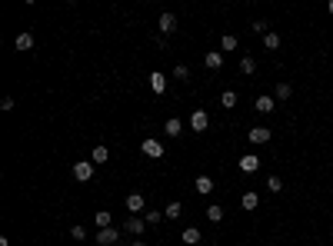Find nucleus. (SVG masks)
Returning <instances> with one entry per match:
<instances>
[{
	"mask_svg": "<svg viewBox=\"0 0 333 246\" xmlns=\"http://www.w3.org/2000/svg\"><path fill=\"white\" fill-rule=\"evenodd\" d=\"M267 190L270 193H283V180H280V176H270V180H267Z\"/></svg>",
	"mask_w": 333,
	"mask_h": 246,
	"instance_id": "nucleus-26",
	"label": "nucleus"
},
{
	"mask_svg": "<svg viewBox=\"0 0 333 246\" xmlns=\"http://www.w3.org/2000/svg\"><path fill=\"white\" fill-rule=\"evenodd\" d=\"M257 110H260V113H273V110H277V100H273V96H257Z\"/></svg>",
	"mask_w": 333,
	"mask_h": 246,
	"instance_id": "nucleus-11",
	"label": "nucleus"
},
{
	"mask_svg": "<svg viewBox=\"0 0 333 246\" xmlns=\"http://www.w3.org/2000/svg\"><path fill=\"white\" fill-rule=\"evenodd\" d=\"M246 136H250V143H267L270 136H273V130H270V127H254Z\"/></svg>",
	"mask_w": 333,
	"mask_h": 246,
	"instance_id": "nucleus-8",
	"label": "nucleus"
},
{
	"mask_svg": "<svg viewBox=\"0 0 333 246\" xmlns=\"http://www.w3.org/2000/svg\"><path fill=\"white\" fill-rule=\"evenodd\" d=\"M130 246H147V243H143V239H134V243H130Z\"/></svg>",
	"mask_w": 333,
	"mask_h": 246,
	"instance_id": "nucleus-33",
	"label": "nucleus"
},
{
	"mask_svg": "<svg viewBox=\"0 0 333 246\" xmlns=\"http://www.w3.org/2000/svg\"><path fill=\"white\" fill-rule=\"evenodd\" d=\"M180 120H177V117H170V120H166V123H163V133H170V136H180Z\"/></svg>",
	"mask_w": 333,
	"mask_h": 246,
	"instance_id": "nucleus-18",
	"label": "nucleus"
},
{
	"mask_svg": "<svg viewBox=\"0 0 333 246\" xmlns=\"http://www.w3.org/2000/svg\"><path fill=\"white\" fill-rule=\"evenodd\" d=\"M254 33H263V37H267V33H270V30H267V20H257V24H254Z\"/></svg>",
	"mask_w": 333,
	"mask_h": 246,
	"instance_id": "nucleus-31",
	"label": "nucleus"
},
{
	"mask_svg": "<svg viewBox=\"0 0 333 246\" xmlns=\"http://www.w3.org/2000/svg\"><path fill=\"white\" fill-rule=\"evenodd\" d=\"M240 70H243V73H254L257 70V60H254V57H243V60H240Z\"/></svg>",
	"mask_w": 333,
	"mask_h": 246,
	"instance_id": "nucleus-28",
	"label": "nucleus"
},
{
	"mask_svg": "<svg viewBox=\"0 0 333 246\" xmlns=\"http://www.w3.org/2000/svg\"><path fill=\"white\" fill-rule=\"evenodd\" d=\"M220 104L233 110V107H237V93H233V90H223V93H220Z\"/></svg>",
	"mask_w": 333,
	"mask_h": 246,
	"instance_id": "nucleus-23",
	"label": "nucleus"
},
{
	"mask_svg": "<svg viewBox=\"0 0 333 246\" xmlns=\"http://www.w3.org/2000/svg\"><path fill=\"white\" fill-rule=\"evenodd\" d=\"M157 24H160V33H174L177 30V17L174 14H160Z\"/></svg>",
	"mask_w": 333,
	"mask_h": 246,
	"instance_id": "nucleus-10",
	"label": "nucleus"
},
{
	"mask_svg": "<svg viewBox=\"0 0 333 246\" xmlns=\"http://www.w3.org/2000/svg\"><path fill=\"white\" fill-rule=\"evenodd\" d=\"M203 60H206V67H210V70H220V67H223V54H206Z\"/></svg>",
	"mask_w": 333,
	"mask_h": 246,
	"instance_id": "nucleus-21",
	"label": "nucleus"
},
{
	"mask_svg": "<svg viewBox=\"0 0 333 246\" xmlns=\"http://www.w3.org/2000/svg\"><path fill=\"white\" fill-rule=\"evenodd\" d=\"M94 223H97V230H107V226H110V213H107V210L94 213Z\"/></svg>",
	"mask_w": 333,
	"mask_h": 246,
	"instance_id": "nucleus-20",
	"label": "nucleus"
},
{
	"mask_svg": "<svg viewBox=\"0 0 333 246\" xmlns=\"http://www.w3.org/2000/svg\"><path fill=\"white\" fill-rule=\"evenodd\" d=\"M143 230H147V220L143 216H127L123 220V233H130V236H140Z\"/></svg>",
	"mask_w": 333,
	"mask_h": 246,
	"instance_id": "nucleus-3",
	"label": "nucleus"
},
{
	"mask_svg": "<svg viewBox=\"0 0 333 246\" xmlns=\"http://www.w3.org/2000/svg\"><path fill=\"white\" fill-rule=\"evenodd\" d=\"M70 236H73V239H84V236H87V230H84V226H80V223H73V230H70Z\"/></svg>",
	"mask_w": 333,
	"mask_h": 246,
	"instance_id": "nucleus-30",
	"label": "nucleus"
},
{
	"mask_svg": "<svg viewBox=\"0 0 333 246\" xmlns=\"http://www.w3.org/2000/svg\"><path fill=\"white\" fill-rule=\"evenodd\" d=\"M206 123H210L206 110H193V113H190V127H193V133H203V130H206Z\"/></svg>",
	"mask_w": 333,
	"mask_h": 246,
	"instance_id": "nucleus-5",
	"label": "nucleus"
},
{
	"mask_svg": "<svg viewBox=\"0 0 333 246\" xmlns=\"http://www.w3.org/2000/svg\"><path fill=\"white\" fill-rule=\"evenodd\" d=\"M237 43H240V40L233 37V33H223V40H220V47H223V50H237Z\"/></svg>",
	"mask_w": 333,
	"mask_h": 246,
	"instance_id": "nucleus-24",
	"label": "nucleus"
},
{
	"mask_svg": "<svg viewBox=\"0 0 333 246\" xmlns=\"http://www.w3.org/2000/svg\"><path fill=\"white\" fill-rule=\"evenodd\" d=\"M240 170H243V173H257V170H260V157H254V153L240 157Z\"/></svg>",
	"mask_w": 333,
	"mask_h": 246,
	"instance_id": "nucleus-7",
	"label": "nucleus"
},
{
	"mask_svg": "<svg viewBox=\"0 0 333 246\" xmlns=\"http://www.w3.org/2000/svg\"><path fill=\"white\" fill-rule=\"evenodd\" d=\"M193 190H197L200 196H206V193H214V180H210V176H197V180H193Z\"/></svg>",
	"mask_w": 333,
	"mask_h": 246,
	"instance_id": "nucleus-9",
	"label": "nucleus"
},
{
	"mask_svg": "<svg viewBox=\"0 0 333 246\" xmlns=\"http://www.w3.org/2000/svg\"><path fill=\"white\" fill-rule=\"evenodd\" d=\"M326 10H330V14H333V0H330V4H326Z\"/></svg>",
	"mask_w": 333,
	"mask_h": 246,
	"instance_id": "nucleus-34",
	"label": "nucleus"
},
{
	"mask_svg": "<svg viewBox=\"0 0 333 246\" xmlns=\"http://www.w3.org/2000/svg\"><path fill=\"white\" fill-rule=\"evenodd\" d=\"M140 150L147 153L150 160H160V157H163V143H160V140H153V136H147V140L140 143Z\"/></svg>",
	"mask_w": 333,
	"mask_h": 246,
	"instance_id": "nucleus-2",
	"label": "nucleus"
},
{
	"mask_svg": "<svg viewBox=\"0 0 333 246\" xmlns=\"http://www.w3.org/2000/svg\"><path fill=\"white\" fill-rule=\"evenodd\" d=\"M180 239H183V243H187V246H197V243H200V230H197V226H187Z\"/></svg>",
	"mask_w": 333,
	"mask_h": 246,
	"instance_id": "nucleus-16",
	"label": "nucleus"
},
{
	"mask_svg": "<svg viewBox=\"0 0 333 246\" xmlns=\"http://www.w3.org/2000/svg\"><path fill=\"white\" fill-rule=\"evenodd\" d=\"M180 213H183V207L177 203V200H174V203H170V207L163 210V216H166V220H180Z\"/></svg>",
	"mask_w": 333,
	"mask_h": 246,
	"instance_id": "nucleus-22",
	"label": "nucleus"
},
{
	"mask_svg": "<svg viewBox=\"0 0 333 246\" xmlns=\"http://www.w3.org/2000/svg\"><path fill=\"white\" fill-rule=\"evenodd\" d=\"M174 77L177 80H187V77H190V67H187V64H177L174 67Z\"/></svg>",
	"mask_w": 333,
	"mask_h": 246,
	"instance_id": "nucleus-29",
	"label": "nucleus"
},
{
	"mask_svg": "<svg viewBox=\"0 0 333 246\" xmlns=\"http://www.w3.org/2000/svg\"><path fill=\"white\" fill-rule=\"evenodd\" d=\"M90 160H94V163H107V160H110V150H107V146H94V153H90Z\"/></svg>",
	"mask_w": 333,
	"mask_h": 246,
	"instance_id": "nucleus-17",
	"label": "nucleus"
},
{
	"mask_svg": "<svg viewBox=\"0 0 333 246\" xmlns=\"http://www.w3.org/2000/svg\"><path fill=\"white\" fill-rule=\"evenodd\" d=\"M240 207H243V210H257V207H260V196H257L254 190H246L243 196H240Z\"/></svg>",
	"mask_w": 333,
	"mask_h": 246,
	"instance_id": "nucleus-12",
	"label": "nucleus"
},
{
	"mask_svg": "<svg viewBox=\"0 0 333 246\" xmlns=\"http://www.w3.org/2000/svg\"><path fill=\"white\" fill-rule=\"evenodd\" d=\"M94 160H77V163H73V180H80V183H87L90 176H94Z\"/></svg>",
	"mask_w": 333,
	"mask_h": 246,
	"instance_id": "nucleus-1",
	"label": "nucleus"
},
{
	"mask_svg": "<svg viewBox=\"0 0 333 246\" xmlns=\"http://www.w3.org/2000/svg\"><path fill=\"white\" fill-rule=\"evenodd\" d=\"M14 47H17V50H30V47H33V33H27V30H24V33H17Z\"/></svg>",
	"mask_w": 333,
	"mask_h": 246,
	"instance_id": "nucleus-14",
	"label": "nucleus"
},
{
	"mask_svg": "<svg viewBox=\"0 0 333 246\" xmlns=\"http://www.w3.org/2000/svg\"><path fill=\"white\" fill-rule=\"evenodd\" d=\"M117 239H120V230H117V226H107V230L97 233V243H100V246H113Z\"/></svg>",
	"mask_w": 333,
	"mask_h": 246,
	"instance_id": "nucleus-4",
	"label": "nucleus"
},
{
	"mask_svg": "<svg viewBox=\"0 0 333 246\" xmlns=\"http://www.w3.org/2000/svg\"><path fill=\"white\" fill-rule=\"evenodd\" d=\"M150 87H153V93H163V90H166V77L153 70V73H150Z\"/></svg>",
	"mask_w": 333,
	"mask_h": 246,
	"instance_id": "nucleus-15",
	"label": "nucleus"
},
{
	"mask_svg": "<svg viewBox=\"0 0 333 246\" xmlns=\"http://www.w3.org/2000/svg\"><path fill=\"white\" fill-rule=\"evenodd\" d=\"M143 207H147V200H143L140 193H127V210H130V216L143 213Z\"/></svg>",
	"mask_w": 333,
	"mask_h": 246,
	"instance_id": "nucleus-6",
	"label": "nucleus"
},
{
	"mask_svg": "<svg viewBox=\"0 0 333 246\" xmlns=\"http://www.w3.org/2000/svg\"><path fill=\"white\" fill-rule=\"evenodd\" d=\"M263 47H267V50H277V47H280V37H277L273 30H270L267 37H263Z\"/></svg>",
	"mask_w": 333,
	"mask_h": 246,
	"instance_id": "nucleus-25",
	"label": "nucleus"
},
{
	"mask_svg": "<svg viewBox=\"0 0 333 246\" xmlns=\"http://www.w3.org/2000/svg\"><path fill=\"white\" fill-rule=\"evenodd\" d=\"M0 110L10 113V110H14V100H10V96H4V100H0Z\"/></svg>",
	"mask_w": 333,
	"mask_h": 246,
	"instance_id": "nucleus-32",
	"label": "nucleus"
},
{
	"mask_svg": "<svg viewBox=\"0 0 333 246\" xmlns=\"http://www.w3.org/2000/svg\"><path fill=\"white\" fill-rule=\"evenodd\" d=\"M143 220H147V226H157V223L163 220V213H157V210H147V213H143Z\"/></svg>",
	"mask_w": 333,
	"mask_h": 246,
	"instance_id": "nucleus-27",
	"label": "nucleus"
},
{
	"mask_svg": "<svg viewBox=\"0 0 333 246\" xmlns=\"http://www.w3.org/2000/svg\"><path fill=\"white\" fill-rule=\"evenodd\" d=\"M290 93H294V87H290L286 80H280L277 90H273V100H290Z\"/></svg>",
	"mask_w": 333,
	"mask_h": 246,
	"instance_id": "nucleus-13",
	"label": "nucleus"
},
{
	"mask_svg": "<svg viewBox=\"0 0 333 246\" xmlns=\"http://www.w3.org/2000/svg\"><path fill=\"white\" fill-rule=\"evenodd\" d=\"M223 213H227V210L217 207V203H214V207H206V220H210V223H220V220H223Z\"/></svg>",
	"mask_w": 333,
	"mask_h": 246,
	"instance_id": "nucleus-19",
	"label": "nucleus"
}]
</instances>
